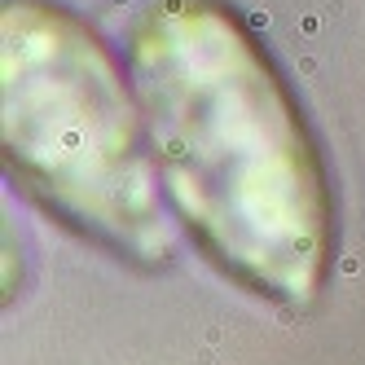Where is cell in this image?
I'll return each instance as SVG.
<instances>
[{"label":"cell","mask_w":365,"mask_h":365,"mask_svg":"<svg viewBox=\"0 0 365 365\" xmlns=\"http://www.w3.org/2000/svg\"><path fill=\"white\" fill-rule=\"evenodd\" d=\"M167 180L224 264L304 299L321 264V185L286 101L224 18H154L136 53Z\"/></svg>","instance_id":"obj_1"}]
</instances>
